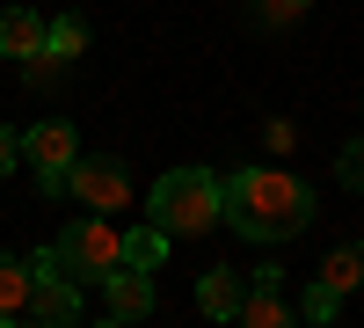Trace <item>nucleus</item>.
I'll return each mask as SVG.
<instances>
[{
    "label": "nucleus",
    "mask_w": 364,
    "mask_h": 328,
    "mask_svg": "<svg viewBox=\"0 0 364 328\" xmlns=\"http://www.w3.org/2000/svg\"><path fill=\"white\" fill-rule=\"evenodd\" d=\"M226 226L240 241L277 248V241L314 226V190L299 175H284V168H233L226 175Z\"/></svg>",
    "instance_id": "obj_1"
},
{
    "label": "nucleus",
    "mask_w": 364,
    "mask_h": 328,
    "mask_svg": "<svg viewBox=\"0 0 364 328\" xmlns=\"http://www.w3.org/2000/svg\"><path fill=\"white\" fill-rule=\"evenodd\" d=\"M146 219H154L168 241L219 233L226 226V175H211V168H168L161 183L146 190Z\"/></svg>",
    "instance_id": "obj_2"
},
{
    "label": "nucleus",
    "mask_w": 364,
    "mask_h": 328,
    "mask_svg": "<svg viewBox=\"0 0 364 328\" xmlns=\"http://www.w3.org/2000/svg\"><path fill=\"white\" fill-rule=\"evenodd\" d=\"M58 263L73 270V285H102L109 270H124V226L87 212L80 226H66V233H58Z\"/></svg>",
    "instance_id": "obj_3"
},
{
    "label": "nucleus",
    "mask_w": 364,
    "mask_h": 328,
    "mask_svg": "<svg viewBox=\"0 0 364 328\" xmlns=\"http://www.w3.org/2000/svg\"><path fill=\"white\" fill-rule=\"evenodd\" d=\"M66 197H80L95 219H124V204H132V168L117 161V154H80L66 168Z\"/></svg>",
    "instance_id": "obj_4"
},
{
    "label": "nucleus",
    "mask_w": 364,
    "mask_h": 328,
    "mask_svg": "<svg viewBox=\"0 0 364 328\" xmlns=\"http://www.w3.org/2000/svg\"><path fill=\"white\" fill-rule=\"evenodd\" d=\"M29 321H51V328H73L80 321V285H73L66 263H58V248L29 255Z\"/></svg>",
    "instance_id": "obj_5"
},
{
    "label": "nucleus",
    "mask_w": 364,
    "mask_h": 328,
    "mask_svg": "<svg viewBox=\"0 0 364 328\" xmlns=\"http://www.w3.org/2000/svg\"><path fill=\"white\" fill-rule=\"evenodd\" d=\"M22 161L37 168V190H44V197H66V168L80 161L73 125H66V117H44V125H29V132H22Z\"/></svg>",
    "instance_id": "obj_6"
},
{
    "label": "nucleus",
    "mask_w": 364,
    "mask_h": 328,
    "mask_svg": "<svg viewBox=\"0 0 364 328\" xmlns=\"http://www.w3.org/2000/svg\"><path fill=\"white\" fill-rule=\"evenodd\" d=\"M364 285V248L357 241H343V248H328V263H321V277L306 285V307H299V321H336L343 314V300H350V292Z\"/></svg>",
    "instance_id": "obj_7"
},
{
    "label": "nucleus",
    "mask_w": 364,
    "mask_h": 328,
    "mask_svg": "<svg viewBox=\"0 0 364 328\" xmlns=\"http://www.w3.org/2000/svg\"><path fill=\"white\" fill-rule=\"evenodd\" d=\"M240 328H299V314H291V300H284V270H277V263H262V270L248 277Z\"/></svg>",
    "instance_id": "obj_8"
},
{
    "label": "nucleus",
    "mask_w": 364,
    "mask_h": 328,
    "mask_svg": "<svg viewBox=\"0 0 364 328\" xmlns=\"http://www.w3.org/2000/svg\"><path fill=\"white\" fill-rule=\"evenodd\" d=\"M102 300H109V321H124V328H139L146 314H154V270H109L102 277Z\"/></svg>",
    "instance_id": "obj_9"
},
{
    "label": "nucleus",
    "mask_w": 364,
    "mask_h": 328,
    "mask_svg": "<svg viewBox=\"0 0 364 328\" xmlns=\"http://www.w3.org/2000/svg\"><path fill=\"white\" fill-rule=\"evenodd\" d=\"M44 22L37 8H0V58H15V66H29V58L44 51Z\"/></svg>",
    "instance_id": "obj_10"
},
{
    "label": "nucleus",
    "mask_w": 364,
    "mask_h": 328,
    "mask_svg": "<svg viewBox=\"0 0 364 328\" xmlns=\"http://www.w3.org/2000/svg\"><path fill=\"white\" fill-rule=\"evenodd\" d=\"M197 307H204V321H240V307H248V277H233V270H204Z\"/></svg>",
    "instance_id": "obj_11"
},
{
    "label": "nucleus",
    "mask_w": 364,
    "mask_h": 328,
    "mask_svg": "<svg viewBox=\"0 0 364 328\" xmlns=\"http://www.w3.org/2000/svg\"><path fill=\"white\" fill-rule=\"evenodd\" d=\"M0 321H29V263L0 248Z\"/></svg>",
    "instance_id": "obj_12"
},
{
    "label": "nucleus",
    "mask_w": 364,
    "mask_h": 328,
    "mask_svg": "<svg viewBox=\"0 0 364 328\" xmlns=\"http://www.w3.org/2000/svg\"><path fill=\"white\" fill-rule=\"evenodd\" d=\"M161 255H168V233L161 226H124V263H132V270H154Z\"/></svg>",
    "instance_id": "obj_13"
},
{
    "label": "nucleus",
    "mask_w": 364,
    "mask_h": 328,
    "mask_svg": "<svg viewBox=\"0 0 364 328\" xmlns=\"http://www.w3.org/2000/svg\"><path fill=\"white\" fill-rule=\"evenodd\" d=\"M336 175H343V190H364V139H350L336 154Z\"/></svg>",
    "instance_id": "obj_14"
},
{
    "label": "nucleus",
    "mask_w": 364,
    "mask_h": 328,
    "mask_svg": "<svg viewBox=\"0 0 364 328\" xmlns=\"http://www.w3.org/2000/svg\"><path fill=\"white\" fill-rule=\"evenodd\" d=\"M255 15H262V29H291L299 15H306V0H262Z\"/></svg>",
    "instance_id": "obj_15"
},
{
    "label": "nucleus",
    "mask_w": 364,
    "mask_h": 328,
    "mask_svg": "<svg viewBox=\"0 0 364 328\" xmlns=\"http://www.w3.org/2000/svg\"><path fill=\"white\" fill-rule=\"evenodd\" d=\"M262 139H269V154H291V146H299V132L284 125V117H269V125H262Z\"/></svg>",
    "instance_id": "obj_16"
},
{
    "label": "nucleus",
    "mask_w": 364,
    "mask_h": 328,
    "mask_svg": "<svg viewBox=\"0 0 364 328\" xmlns=\"http://www.w3.org/2000/svg\"><path fill=\"white\" fill-rule=\"evenodd\" d=\"M15 161H22V132H8V125H0V175H8Z\"/></svg>",
    "instance_id": "obj_17"
},
{
    "label": "nucleus",
    "mask_w": 364,
    "mask_h": 328,
    "mask_svg": "<svg viewBox=\"0 0 364 328\" xmlns=\"http://www.w3.org/2000/svg\"><path fill=\"white\" fill-rule=\"evenodd\" d=\"M22 328H51V321H22Z\"/></svg>",
    "instance_id": "obj_18"
},
{
    "label": "nucleus",
    "mask_w": 364,
    "mask_h": 328,
    "mask_svg": "<svg viewBox=\"0 0 364 328\" xmlns=\"http://www.w3.org/2000/svg\"><path fill=\"white\" fill-rule=\"evenodd\" d=\"M0 328H22V321H0Z\"/></svg>",
    "instance_id": "obj_19"
},
{
    "label": "nucleus",
    "mask_w": 364,
    "mask_h": 328,
    "mask_svg": "<svg viewBox=\"0 0 364 328\" xmlns=\"http://www.w3.org/2000/svg\"><path fill=\"white\" fill-rule=\"evenodd\" d=\"M102 328H124V321H102Z\"/></svg>",
    "instance_id": "obj_20"
},
{
    "label": "nucleus",
    "mask_w": 364,
    "mask_h": 328,
    "mask_svg": "<svg viewBox=\"0 0 364 328\" xmlns=\"http://www.w3.org/2000/svg\"><path fill=\"white\" fill-rule=\"evenodd\" d=\"M306 8H314V0H306Z\"/></svg>",
    "instance_id": "obj_21"
}]
</instances>
